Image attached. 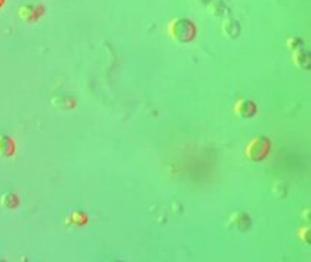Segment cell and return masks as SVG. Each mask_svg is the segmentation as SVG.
I'll use <instances>...</instances> for the list:
<instances>
[{
    "instance_id": "6da1fadb",
    "label": "cell",
    "mask_w": 311,
    "mask_h": 262,
    "mask_svg": "<svg viewBox=\"0 0 311 262\" xmlns=\"http://www.w3.org/2000/svg\"><path fill=\"white\" fill-rule=\"evenodd\" d=\"M169 34L179 43H189L195 38L196 28L189 19L176 18L169 25Z\"/></svg>"
},
{
    "instance_id": "7a4b0ae2",
    "label": "cell",
    "mask_w": 311,
    "mask_h": 262,
    "mask_svg": "<svg viewBox=\"0 0 311 262\" xmlns=\"http://www.w3.org/2000/svg\"><path fill=\"white\" fill-rule=\"evenodd\" d=\"M269 140L265 137H258L249 143L247 146V156L252 160H262L269 152Z\"/></svg>"
},
{
    "instance_id": "3957f363",
    "label": "cell",
    "mask_w": 311,
    "mask_h": 262,
    "mask_svg": "<svg viewBox=\"0 0 311 262\" xmlns=\"http://www.w3.org/2000/svg\"><path fill=\"white\" fill-rule=\"evenodd\" d=\"M43 13V8H38V6H32V5H25L19 9V15H21L22 19H25L26 22H33L37 21Z\"/></svg>"
},
{
    "instance_id": "277c9868",
    "label": "cell",
    "mask_w": 311,
    "mask_h": 262,
    "mask_svg": "<svg viewBox=\"0 0 311 262\" xmlns=\"http://www.w3.org/2000/svg\"><path fill=\"white\" fill-rule=\"evenodd\" d=\"M236 112L238 115H241L243 118H250V117H253L255 112H256V105H255V102L247 101V99L240 101V102H237Z\"/></svg>"
},
{
    "instance_id": "5b68a950",
    "label": "cell",
    "mask_w": 311,
    "mask_h": 262,
    "mask_svg": "<svg viewBox=\"0 0 311 262\" xmlns=\"http://www.w3.org/2000/svg\"><path fill=\"white\" fill-rule=\"evenodd\" d=\"M294 61H295V64L301 67V69H304V70H308V69H310L311 58L310 54H308L305 50H298V51L294 54Z\"/></svg>"
},
{
    "instance_id": "8992f818",
    "label": "cell",
    "mask_w": 311,
    "mask_h": 262,
    "mask_svg": "<svg viewBox=\"0 0 311 262\" xmlns=\"http://www.w3.org/2000/svg\"><path fill=\"white\" fill-rule=\"evenodd\" d=\"M13 143L9 137H0V153L2 154H12Z\"/></svg>"
},
{
    "instance_id": "52a82bcc",
    "label": "cell",
    "mask_w": 311,
    "mask_h": 262,
    "mask_svg": "<svg viewBox=\"0 0 311 262\" xmlns=\"http://www.w3.org/2000/svg\"><path fill=\"white\" fill-rule=\"evenodd\" d=\"M18 196L13 195V194H6V195H3V198H2V204L5 206L6 208H13L18 206Z\"/></svg>"
},
{
    "instance_id": "ba28073f",
    "label": "cell",
    "mask_w": 311,
    "mask_h": 262,
    "mask_svg": "<svg viewBox=\"0 0 311 262\" xmlns=\"http://www.w3.org/2000/svg\"><path fill=\"white\" fill-rule=\"evenodd\" d=\"M288 45H290L291 48H298L301 45H302V41H301L300 38H295V37H292V38H290L288 40Z\"/></svg>"
},
{
    "instance_id": "9c48e42d",
    "label": "cell",
    "mask_w": 311,
    "mask_h": 262,
    "mask_svg": "<svg viewBox=\"0 0 311 262\" xmlns=\"http://www.w3.org/2000/svg\"><path fill=\"white\" fill-rule=\"evenodd\" d=\"M5 3V0H0V8H2V5Z\"/></svg>"
}]
</instances>
